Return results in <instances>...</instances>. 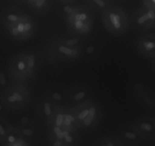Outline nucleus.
I'll return each instance as SVG.
<instances>
[{
    "label": "nucleus",
    "mask_w": 155,
    "mask_h": 146,
    "mask_svg": "<svg viewBox=\"0 0 155 146\" xmlns=\"http://www.w3.org/2000/svg\"><path fill=\"white\" fill-rule=\"evenodd\" d=\"M101 22L105 30L114 36H122L128 31L130 18L122 7L112 4L101 14Z\"/></svg>",
    "instance_id": "6"
},
{
    "label": "nucleus",
    "mask_w": 155,
    "mask_h": 146,
    "mask_svg": "<svg viewBox=\"0 0 155 146\" xmlns=\"http://www.w3.org/2000/svg\"><path fill=\"white\" fill-rule=\"evenodd\" d=\"M32 1H33V0H23V2L26 3V4H28L29 2H30Z\"/></svg>",
    "instance_id": "33"
},
{
    "label": "nucleus",
    "mask_w": 155,
    "mask_h": 146,
    "mask_svg": "<svg viewBox=\"0 0 155 146\" xmlns=\"http://www.w3.org/2000/svg\"><path fill=\"white\" fill-rule=\"evenodd\" d=\"M31 98V92L25 84L13 83L1 89L0 108L5 111H19L29 104Z\"/></svg>",
    "instance_id": "4"
},
{
    "label": "nucleus",
    "mask_w": 155,
    "mask_h": 146,
    "mask_svg": "<svg viewBox=\"0 0 155 146\" xmlns=\"http://www.w3.org/2000/svg\"><path fill=\"white\" fill-rule=\"evenodd\" d=\"M130 25L137 32H146L155 28V11L142 5L132 12Z\"/></svg>",
    "instance_id": "9"
},
{
    "label": "nucleus",
    "mask_w": 155,
    "mask_h": 146,
    "mask_svg": "<svg viewBox=\"0 0 155 146\" xmlns=\"http://www.w3.org/2000/svg\"><path fill=\"white\" fill-rule=\"evenodd\" d=\"M154 121H155V115L154 116Z\"/></svg>",
    "instance_id": "37"
},
{
    "label": "nucleus",
    "mask_w": 155,
    "mask_h": 146,
    "mask_svg": "<svg viewBox=\"0 0 155 146\" xmlns=\"http://www.w3.org/2000/svg\"><path fill=\"white\" fill-rule=\"evenodd\" d=\"M60 107L42 94L36 103V114L38 118L47 125L51 122Z\"/></svg>",
    "instance_id": "11"
},
{
    "label": "nucleus",
    "mask_w": 155,
    "mask_h": 146,
    "mask_svg": "<svg viewBox=\"0 0 155 146\" xmlns=\"http://www.w3.org/2000/svg\"><path fill=\"white\" fill-rule=\"evenodd\" d=\"M60 5H61L58 6L57 8V9H56V14L63 21H65L66 19H68L75 12V10L79 6V4H77L76 2Z\"/></svg>",
    "instance_id": "24"
},
{
    "label": "nucleus",
    "mask_w": 155,
    "mask_h": 146,
    "mask_svg": "<svg viewBox=\"0 0 155 146\" xmlns=\"http://www.w3.org/2000/svg\"><path fill=\"white\" fill-rule=\"evenodd\" d=\"M0 144L6 146H27L32 145L31 142L25 139L16 127L9 132L4 138L0 139Z\"/></svg>",
    "instance_id": "20"
},
{
    "label": "nucleus",
    "mask_w": 155,
    "mask_h": 146,
    "mask_svg": "<svg viewBox=\"0 0 155 146\" xmlns=\"http://www.w3.org/2000/svg\"><path fill=\"white\" fill-rule=\"evenodd\" d=\"M92 98V90L85 83H78L68 89V105L76 106Z\"/></svg>",
    "instance_id": "12"
},
{
    "label": "nucleus",
    "mask_w": 155,
    "mask_h": 146,
    "mask_svg": "<svg viewBox=\"0 0 155 146\" xmlns=\"http://www.w3.org/2000/svg\"><path fill=\"white\" fill-rule=\"evenodd\" d=\"M46 136L48 145L71 146L80 144L77 129H65L52 125H46Z\"/></svg>",
    "instance_id": "8"
},
{
    "label": "nucleus",
    "mask_w": 155,
    "mask_h": 146,
    "mask_svg": "<svg viewBox=\"0 0 155 146\" xmlns=\"http://www.w3.org/2000/svg\"><path fill=\"white\" fill-rule=\"evenodd\" d=\"M102 51V44L95 39H85L83 51L82 56L85 60L93 61L98 58Z\"/></svg>",
    "instance_id": "19"
},
{
    "label": "nucleus",
    "mask_w": 155,
    "mask_h": 146,
    "mask_svg": "<svg viewBox=\"0 0 155 146\" xmlns=\"http://www.w3.org/2000/svg\"><path fill=\"white\" fill-rule=\"evenodd\" d=\"M47 125L56 126L61 128L79 130L78 122L74 107L70 105L61 106L51 122Z\"/></svg>",
    "instance_id": "10"
},
{
    "label": "nucleus",
    "mask_w": 155,
    "mask_h": 146,
    "mask_svg": "<svg viewBox=\"0 0 155 146\" xmlns=\"http://www.w3.org/2000/svg\"><path fill=\"white\" fill-rule=\"evenodd\" d=\"M136 48L141 56L148 59L155 58V33H148L139 36L136 40Z\"/></svg>",
    "instance_id": "15"
},
{
    "label": "nucleus",
    "mask_w": 155,
    "mask_h": 146,
    "mask_svg": "<svg viewBox=\"0 0 155 146\" xmlns=\"http://www.w3.org/2000/svg\"><path fill=\"white\" fill-rule=\"evenodd\" d=\"M116 136L122 139L127 145H138L143 142L133 124H122L116 131Z\"/></svg>",
    "instance_id": "17"
},
{
    "label": "nucleus",
    "mask_w": 155,
    "mask_h": 146,
    "mask_svg": "<svg viewBox=\"0 0 155 146\" xmlns=\"http://www.w3.org/2000/svg\"><path fill=\"white\" fill-rule=\"evenodd\" d=\"M0 85H1V89H3L7 86V79H6L5 73L2 71H0Z\"/></svg>",
    "instance_id": "27"
},
{
    "label": "nucleus",
    "mask_w": 155,
    "mask_h": 146,
    "mask_svg": "<svg viewBox=\"0 0 155 146\" xmlns=\"http://www.w3.org/2000/svg\"><path fill=\"white\" fill-rule=\"evenodd\" d=\"M38 21L30 15L4 30L8 38L15 42H26L34 37L39 30Z\"/></svg>",
    "instance_id": "7"
},
{
    "label": "nucleus",
    "mask_w": 155,
    "mask_h": 146,
    "mask_svg": "<svg viewBox=\"0 0 155 146\" xmlns=\"http://www.w3.org/2000/svg\"><path fill=\"white\" fill-rule=\"evenodd\" d=\"M29 8L33 13L43 15L48 13L52 8L51 0H33L27 4Z\"/></svg>",
    "instance_id": "22"
},
{
    "label": "nucleus",
    "mask_w": 155,
    "mask_h": 146,
    "mask_svg": "<svg viewBox=\"0 0 155 146\" xmlns=\"http://www.w3.org/2000/svg\"><path fill=\"white\" fill-rule=\"evenodd\" d=\"M29 15L16 5H9L3 8L0 13V24L2 30H5L12 24H15L27 18Z\"/></svg>",
    "instance_id": "13"
},
{
    "label": "nucleus",
    "mask_w": 155,
    "mask_h": 146,
    "mask_svg": "<svg viewBox=\"0 0 155 146\" xmlns=\"http://www.w3.org/2000/svg\"><path fill=\"white\" fill-rule=\"evenodd\" d=\"M121 1H126V0H115V2H121Z\"/></svg>",
    "instance_id": "36"
},
{
    "label": "nucleus",
    "mask_w": 155,
    "mask_h": 146,
    "mask_svg": "<svg viewBox=\"0 0 155 146\" xmlns=\"http://www.w3.org/2000/svg\"><path fill=\"white\" fill-rule=\"evenodd\" d=\"M15 127L18 128L21 134L32 144L39 139L40 133L39 128L34 121H32L25 125H15Z\"/></svg>",
    "instance_id": "21"
},
{
    "label": "nucleus",
    "mask_w": 155,
    "mask_h": 146,
    "mask_svg": "<svg viewBox=\"0 0 155 146\" xmlns=\"http://www.w3.org/2000/svg\"><path fill=\"white\" fill-rule=\"evenodd\" d=\"M88 1H89V0H83V2L85 3V4H86V3L88 2Z\"/></svg>",
    "instance_id": "35"
},
{
    "label": "nucleus",
    "mask_w": 155,
    "mask_h": 146,
    "mask_svg": "<svg viewBox=\"0 0 155 146\" xmlns=\"http://www.w3.org/2000/svg\"><path fill=\"white\" fill-rule=\"evenodd\" d=\"M151 60H152L151 61V68H152L153 71H154L155 74V58H154L151 59Z\"/></svg>",
    "instance_id": "31"
},
{
    "label": "nucleus",
    "mask_w": 155,
    "mask_h": 146,
    "mask_svg": "<svg viewBox=\"0 0 155 146\" xmlns=\"http://www.w3.org/2000/svg\"><path fill=\"white\" fill-rule=\"evenodd\" d=\"M42 53L36 49H28L14 55L8 64V75L13 83L26 84L36 79L42 68Z\"/></svg>",
    "instance_id": "1"
},
{
    "label": "nucleus",
    "mask_w": 155,
    "mask_h": 146,
    "mask_svg": "<svg viewBox=\"0 0 155 146\" xmlns=\"http://www.w3.org/2000/svg\"><path fill=\"white\" fill-rule=\"evenodd\" d=\"M133 124L143 141H149L155 138V121L154 117L142 115L136 118Z\"/></svg>",
    "instance_id": "14"
},
{
    "label": "nucleus",
    "mask_w": 155,
    "mask_h": 146,
    "mask_svg": "<svg viewBox=\"0 0 155 146\" xmlns=\"http://www.w3.org/2000/svg\"><path fill=\"white\" fill-rule=\"evenodd\" d=\"M73 107V106H72ZM79 130L89 131L96 128L103 118L102 105L93 98L74 106Z\"/></svg>",
    "instance_id": "5"
},
{
    "label": "nucleus",
    "mask_w": 155,
    "mask_h": 146,
    "mask_svg": "<svg viewBox=\"0 0 155 146\" xmlns=\"http://www.w3.org/2000/svg\"><path fill=\"white\" fill-rule=\"evenodd\" d=\"M42 95L59 105H68V89L61 85H52L48 86L44 91Z\"/></svg>",
    "instance_id": "18"
},
{
    "label": "nucleus",
    "mask_w": 155,
    "mask_h": 146,
    "mask_svg": "<svg viewBox=\"0 0 155 146\" xmlns=\"http://www.w3.org/2000/svg\"><path fill=\"white\" fill-rule=\"evenodd\" d=\"M84 43L76 46H70L48 39L42 50L45 58L50 65L70 63L81 57Z\"/></svg>",
    "instance_id": "2"
},
{
    "label": "nucleus",
    "mask_w": 155,
    "mask_h": 146,
    "mask_svg": "<svg viewBox=\"0 0 155 146\" xmlns=\"http://www.w3.org/2000/svg\"><path fill=\"white\" fill-rule=\"evenodd\" d=\"M86 5L89 6L95 13L101 14L104 9L112 4L107 0H89Z\"/></svg>",
    "instance_id": "25"
},
{
    "label": "nucleus",
    "mask_w": 155,
    "mask_h": 146,
    "mask_svg": "<svg viewBox=\"0 0 155 146\" xmlns=\"http://www.w3.org/2000/svg\"><path fill=\"white\" fill-rule=\"evenodd\" d=\"M15 126L12 125L5 117L2 114H0V139L4 138L8 133L12 131Z\"/></svg>",
    "instance_id": "26"
},
{
    "label": "nucleus",
    "mask_w": 155,
    "mask_h": 146,
    "mask_svg": "<svg viewBox=\"0 0 155 146\" xmlns=\"http://www.w3.org/2000/svg\"><path fill=\"white\" fill-rule=\"evenodd\" d=\"M107 1H108L109 2H110L111 4H113V3L115 2V0H107Z\"/></svg>",
    "instance_id": "34"
},
{
    "label": "nucleus",
    "mask_w": 155,
    "mask_h": 146,
    "mask_svg": "<svg viewBox=\"0 0 155 146\" xmlns=\"http://www.w3.org/2000/svg\"><path fill=\"white\" fill-rule=\"evenodd\" d=\"M32 120L30 119L29 117L27 116H24L21 117V118H18V121H17L16 125H25V124H29V123L32 122Z\"/></svg>",
    "instance_id": "28"
},
{
    "label": "nucleus",
    "mask_w": 155,
    "mask_h": 146,
    "mask_svg": "<svg viewBox=\"0 0 155 146\" xmlns=\"http://www.w3.org/2000/svg\"><path fill=\"white\" fill-rule=\"evenodd\" d=\"M96 146H124L127 145L125 142L120 139L117 136H101L95 139L92 143Z\"/></svg>",
    "instance_id": "23"
},
{
    "label": "nucleus",
    "mask_w": 155,
    "mask_h": 146,
    "mask_svg": "<svg viewBox=\"0 0 155 146\" xmlns=\"http://www.w3.org/2000/svg\"><path fill=\"white\" fill-rule=\"evenodd\" d=\"M142 4L155 11V0H142Z\"/></svg>",
    "instance_id": "29"
},
{
    "label": "nucleus",
    "mask_w": 155,
    "mask_h": 146,
    "mask_svg": "<svg viewBox=\"0 0 155 146\" xmlns=\"http://www.w3.org/2000/svg\"><path fill=\"white\" fill-rule=\"evenodd\" d=\"M56 1L60 3V4H67V3L76 2L77 0H56Z\"/></svg>",
    "instance_id": "30"
},
{
    "label": "nucleus",
    "mask_w": 155,
    "mask_h": 146,
    "mask_svg": "<svg viewBox=\"0 0 155 146\" xmlns=\"http://www.w3.org/2000/svg\"><path fill=\"white\" fill-rule=\"evenodd\" d=\"M95 12L87 5H79L75 12L64 21L70 34L85 38L92 32Z\"/></svg>",
    "instance_id": "3"
},
{
    "label": "nucleus",
    "mask_w": 155,
    "mask_h": 146,
    "mask_svg": "<svg viewBox=\"0 0 155 146\" xmlns=\"http://www.w3.org/2000/svg\"><path fill=\"white\" fill-rule=\"evenodd\" d=\"M9 1L15 3H23V0H9Z\"/></svg>",
    "instance_id": "32"
},
{
    "label": "nucleus",
    "mask_w": 155,
    "mask_h": 146,
    "mask_svg": "<svg viewBox=\"0 0 155 146\" xmlns=\"http://www.w3.org/2000/svg\"><path fill=\"white\" fill-rule=\"evenodd\" d=\"M133 94L134 98L145 108L149 111L155 110V99L146 86L142 82H137L133 86Z\"/></svg>",
    "instance_id": "16"
}]
</instances>
